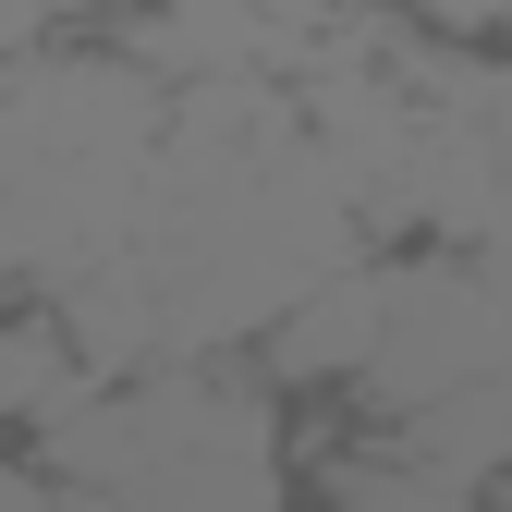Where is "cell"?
<instances>
[{"label":"cell","instance_id":"1","mask_svg":"<svg viewBox=\"0 0 512 512\" xmlns=\"http://www.w3.org/2000/svg\"><path fill=\"white\" fill-rule=\"evenodd\" d=\"M476 378H512V293L476 269V256H391L378 354H366L354 391L378 415H415L439 391H476Z\"/></svg>","mask_w":512,"mask_h":512},{"label":"cell","instance_id":"2","mask_svg":"<svg viewBox=\"0 0 512 512\" xmlns=\"http://www.w3.org/2000/svg\"><path fill=\"white\" fill-rule=\"evenodd\" d=\"M391 464H415L439 488H500V464H512V378H476V391H439V403L391 415Z\"/></svg>","mask_w":512,"mask_h":512},{"label":"cell","instance_id":"3","mask_svg":"<svg viewBox=\"0 0 512 512\" xmlns=\"http://www.w3.org/2000/svg\"><path fill=\"white\" fill-rule=\"evenodd\" d=\"M86 378H98V366H86V342L61 330V317H0V415H37V427H49Z\"/></svg>","mask_w":512,"mask_h":512},{"label":"cell","instance_id":"4","mask_svg":"<svg viewBox=\"0 0 512 512\" xmlns=\"http://www.w3.org/2000/svg\"><path fill=\"white\" fill-rule=\"evenodd\" d=\"M342 512H476V488H439V476H415V464L378 452V464L342 488Z\"/></svg>","mask_w":512,"mask_h":512},{"label":"cell","instance_id":"5","mask_svg":"<svg viewBox=\"0 0 512 512\" xmlns=\"http://www.w3.org/2000/svg\"><path fill=\"white\" fill-rule=\"evenodd\" d=\"M0 512H86V488H74V476H49V488H37V476L0 464Z\"/></svg>","mask_w":512,"mask_h":512},{"label":"cell","instance_id":"6","mask_svg":"<svg viewBox=\"0 0 512 512\" xmlns=\"http://www.w3.org/2000/svg\"><path fill=\"white\" fill-rule=\"evenodd\" d=\"M61 13H74V0H0V49H37Z\"/></svg>","mask_w":512,"mask_h":512},{"label":"cell","instance_id":"7","mask_svg":"<svg viewBox=\"0 0 512 512\" xmlns=\"http://www.w3.org/2000/svg\"><path fill=\"white\" fill-rule=\"evenodd\" d=\"M476 269H488V281H500V293H512V196H500V220H488V232H476Z\"/></svg>","mask_w":512,"mask_h":512},{"label":"cell","instance_id":"8","mask_svg":"<svg viewBox=\"0 0 512 512\" xmlns=\"http://www.w3.org/2000/svg\"><path fill=\"white\" fill-rule=\"evenodd\" d=\"M500 512H512V464H500Z\"/></svg>","mask_w":512,"mask_h":512}]
</instances>
